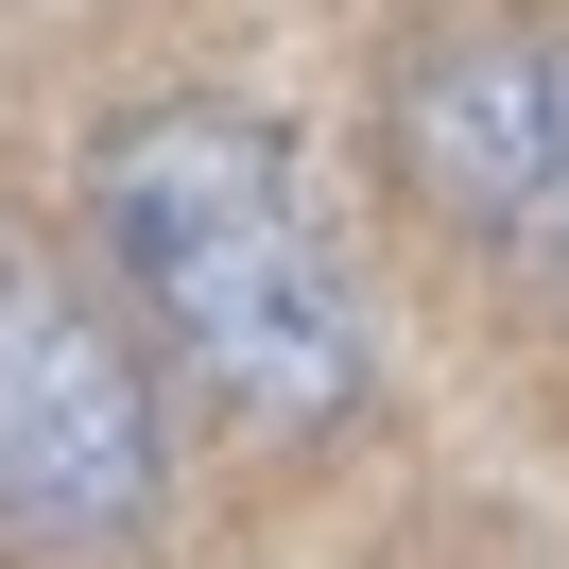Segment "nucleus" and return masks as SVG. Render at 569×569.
I'll use <instances>...</instances> for the list:
<instances>
[{
	"label": "nucleus",
	"instance_id": "obj_3",
	"mask_svg": "<svg viewBox=\"0 0 569 569\" xmlns=\"http://www.w3.org/2000/svg\"><path fill=\"white\" fill-rule=\"evenodd\" d=\"M380 139H397L415 208L466 259L569 293V18H466V36H431L397 70Z\"/></svg>",
	"mask_w": 569,
	"mask_h": 569
},
{
	"label": "nucleus",
	"instance_id": "obj_2",
	"mask_svg": "<svg viewBox=\"0 0 569 569\" xmlns=\"http://www.w3.org/2000/svg\"><path fill=\"white\" fill-rule=\"evenodd\" d=\"M156 380L104 328V293L0 208V535L36 552H104L156 518Z\"/></svg>",
	"mask_w": 569,
	"mask_h": 569
},
{
	"label": "nucleus",
	"instance_id": "obj_1",
	"mask_svg": "<svg viewBox=\"0 0 569 569\" xmlns=\"http://www.w3.org/2000/svg\"><path fill=\"white\" fill-rule=\"evenodd\" d=\"M104 208V259L121 293L156 311V346L259 431H311L362 397V293L311 224V173H293L277 121L242 104H139L87 173Z\"/></svg>",
	"mask_w": 569,
	"mask_h": 569
}]
</instances>
